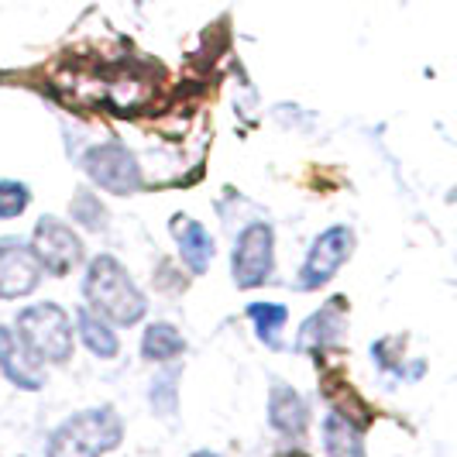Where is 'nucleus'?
Listing matches in <instances>:
<instances>
[{
	"label": "nucleus",
	"mask_w": 457,
	"mask_h": 457,
	"mask_svg": "<svg viewBox=\"0 0 457 457\" xmlns=\"http://www.w3.org/2000/svg\"><path fill=\"white\" fill-rule=\"evenodd\" d=\"M87 310L111 327H135L148 313V299L114 254H96L83 275Z\"/></svg>",
	"instance_id": "nucleus-1"
},
{
	"label": "nucleus",
	"mask_w": 457,
	"mask_h": 457,
	"mask_svg": "<svg viewBox=\"0 0 457 457\" xmlns=\"http://www.w3.org/2000/svg\"><path fill=\"white\" fill-rule=\"evenodd\" d=\"M124 440V423L114 406H96L69 416L48 436L46 457H104Z\"/></svg>",
	"instance_id": "nucleus-2"
},
{
	"label": "nucleus",
	"mask_w": 457,
	"mask_h": 457,
	"mask_svg": "<svg viewBox=\"0 0 457 457\" xmlns=\"http://www.w3.org/2000/svg\"><path fill=\"white\" fill-rule=\"evenodd\" d=\"M14 337L38 365H66L72 358V320L55 303H35L18 313Z\"/></svg>",
	"instance_id": "nucleus-3"
},
{
	"label": "nucleus",
	"mask_w": 457,
	"mask_h": 457,
	"mask_svg": "<svg viewBox=\"0 0 457 457\" xmlns=\"http://www.w3.org/2000/svg\"><path fill=\"white\" fill-rule=\"evenodd\" d=\"M275 272V230L265 220H254L237 234L230 254V278L237 289H258Z\"/></svg>",
	"instance_id": "nucleus-4"
},
{
	"label": "nucleus",
	"mask_w": 457,
	"mask_h": 457,
	"mask_svg": "<svg viewBox=\"0 0 457 457\" xmlns=\"http://www.w3.org/2000/svg\"><path fill=\"white\" fill-rule=\"evenodd\" d=\"M28 248L38 258L42 272L55 275V278H62L72 269H79L83 258H87L83 237L69 228L66 220H59V217H42L35 224V234H31V245Z\"/></svg>",
	"instance_id": "nucleus-5"
},
{
	"label": "nucleus",
	"mask_w": 457,
	"mask_h": 457,
	"mask_svg": "<svg viewBox=\"0 0 457 457\" xmlns=\"http://www.w3.org/2000/svg\"><path fill=\"white\" fill-rule=\"evenodd\" d=\"M83 169H87L93 186H100L104 193H114V196H135L137 189L145 186L137 159L117 141L93 145L90 152L83 155Z\"/></svg>",
	"instance_id": "nucleus-6"
},
{
	"label": "nucleus",
	"mask_w": 457,
	"mask_h": 457,
	"mask_svg": "<svg viewBox=\"0 0 457 457\" xmlns=\"http://www.w3.org/2000/svg\"><path fill=\"white\" fill-rule=\"evenodd\" d=\"M354 252V230L347 224H334L327 228L310 245V254L303 262V272H299V289L303 293H313V289H323L334 275L341 272V265L351 258Z\"/></svg>",
	"instance_id": "nucleus-7"
},
{
	"label": "nucleus",
	"mask_w": 457,
	"mask_h": 457,
	"mask_svg": "<svg viewBox=\"0 0 457 457\" xmlns=\"http://www.w3.org/2000/svg\"><path fill=\"white\" fill-rule=\"evenodd\" d=\"M42 265L18 237H0V299L31 296L42 282Z\"/></svg>",
	"instance_id": "nucleus-8"
},
{
	"label": "nucleus",
	"mask_w": 457,
	"mask_h": 457,
	"mask_svg": "<svg viewBox=\"0 0 457 457\" xmlns=\"http://www.w3.org/2000/svg\"><path fill=\"white\" fill-rule=\"evenodd\" d=\"M0 375L24 392H38L46 386L42 365L24 351V344L14 337V330L4 323H0Z\"/></svg>",
	"instance_id": "nucleus-9"
},
{
	"label": "nucleus",
	"mask_w": 457,
	"mask_h": 457,
	"mask_svg": "<svg viewBox=\"0 0 457 457\" xmlns=\"http://www.w3.org/2000/svg\"><path fill=\"white\" fill-rule=\"evenodd\" d=\"M169 228H172V237H176V248H179L183 265L193 275H204L210 269V262H213V254H217V245H213L210 230L200 220L186 217V213H176Z\"/></svg>",
	"instance_id": "nucleus-10"
},
{
	"label": "nucleus",
	"mask_w": 457,
	"mask_h": 457,
	"mask_svg": "<svg viewBox=\"0 0 457 457\" xmlns=\"http://www.w3.org/2000/svg\"><path fill=\"white\" fill-rule=\"evenodd\" d=\"M269 423L286 436L306 434V427H310V406L303 403V395L293 386H272V395H269Z\"/></svg>",
	"instance_id": "nucleus-11"
},
{
	"label": "nucleus",
	"mask_w": 457,
	"mask_h": 457,
	"mask_svg": "<svg viewBox=\"0 0 457 457\" xmlns=\"http://www.w3.org/2000/svg\"><path fill=\"white\" fill-rule=\"evenodd\" d=\"M323 451H327V457H365V434L344 412H327Z\"/></svg>",
	"instance_id": "nucleus-12"
},
{
	"label": "nucleus",
	"mask_w": 457,
	"mask_h": 457,
	"mask_svg": "<svg viewBox=\"0 0 457 457\" xmlns=\"http://www.w3.org/2000/svg\"><path fill=\"white\" fill-rule=\"evenodd\" d=\"M76 330H79V341H83V347L90 351L93 358L111 361V358L120 354V341H117L114 327L107 320H100L96 313H90L87 306L76 310Z\"/></svg>",
	"instance_id": "nucleus-13"
},
{
	"label": "nucleus",
	"mask_w": 457,
	"mask_h": 457,
	"mask_svg": "<svg viewBox=\"0 0 457 457\" xmlns=\"http://www.w3.org/2000/svg\"><path fill=\"white\" fill-rule=\"evenodd\" d=\"M186 351V337L172 327V323H152L148 330H145V337H141V358L145 361H176L179 354Z\"/></svg>",
	"instance_id": "nucleus-14"
},
{
	"label": "nucleus",
	"mask_w": 457,
	"mask_h": 457,
	"mask_svg": "<svg viewBox=\"0 0 457 457\" xmlns=\"http://www.w3.org/2000/svg\"><path fill=\"white\" fill-rule=\"evenodd\" d=\"M337 310H341V299H334L330 306H323L320 313H313L306 327L299 330V347L303 351H313V347H327L330 341L341 337V320H337Z\"/></svg>",
	"instance_id": "nucleus-15"
},
{
	"label": "nucleus",
	"mask_w": 457,
	"mask_h": 457,
	"mask_svg": "<svg viewBox=\"0 0 457 457\" xmlns=\"http://www.w3.org/2000/svg\"><path fill=\"white\" fill-rule=\"evenodd\" d=\"M248 317H252L258 341L265 347H282V330H286V320H289L286 306H278V303H252Z\"/></svg>",
	"instance_id": "nucleus-16"
},
{
	"label": "nucleus",
	"mask_w": 457,
	"mask_h": 457,
	"mask_svg": "<svg viewBox=\"0 0 457 457\" xmlns=\"http://www.w3.org/2000/svg\"><path fill=\"white\" fill-rule=\"evenodd\" d=\"M72 217H76L83 228H90V230L107 228V210H104V204L93 196L90 189H79V193L72 196Z\"/></svg>",
	"instance_id": "nucleus-17"
},
{
	"label": "nucleus",
	"mask_w": 457,
	"mask_h": 457,
	"mask_svg": "<svg viewBox=\"0 0 457 457\" xmlns=\"http://www.w3.org/2000/svg\"><path fill=\"white\" fill-rule=\"evenodd\" d=\"M31 204V193L24 183H14V179H0V220H14L21 217Z\"/></svg>",
	"instance_id": "nucleus-18"
},
{
	"label": "nucleus",
	"mask_w": 457,
	"mask_h": 457,
	"mask_svg": "<svg viewBox=\"0 0 457 457\" xmlns=\"http://www.w3.org/2000/svg\"><path fill=\"white\" fill-rule=\"evenodd\" d=\"M193 457H220V454H213V451H196Z\"/></svg>",
	"instance_id": "nucleus-19"
},
{
	"label": "nucleus",
	"mask_w": 457,
	"mask_h": 457,
	"mask_svg": "<svg viewBox=\"0 0 457 457\" xmlns=\"http://www.w3.org/2000/svg\"><path fill=\"white\" fill-rule=\"evenodd\" d=\"M135 4H152V0H135Z\"/></svg>",
	"instance_id": "nucleus-20"
}]
</instances>
